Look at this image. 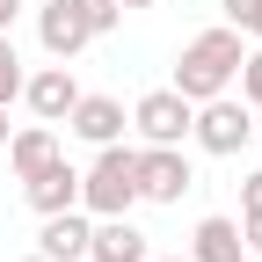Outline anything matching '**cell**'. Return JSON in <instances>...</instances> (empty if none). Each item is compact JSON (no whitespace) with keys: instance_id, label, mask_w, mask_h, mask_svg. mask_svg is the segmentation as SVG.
<instances>
[{"instance_id":"1","label":"cell","mask_w":262,"mask_h":262,"mask_svg":"<svg viewBox=\"0 0 262 262\" xmlns=\"http://www.w3.org/2000/svg\"><path fill=\"white\" fill-rule=\"evenodd\" d=\"M241 58H248V44H241L233 22L189 37L182 58H175V95H182V102H211V95H226V88H233V73H241Z\"/></svg>"},{"instance_id":"2","label":"cell","mask_w":262,"mask_h":262,"mask_svg":"<svg viewBox=\"0 0 262 262\" xmlns=\"http://www.w3.org/2000/svg\"><path fill=\"white\" fill-rule=\"evenodd\" d=\"M131 204H139V146L110 139V146H95V168L80 175V211L88 219H117Z\"/></svg>"},{"instance_id":"3","label":"cell","mask_w":262,"mask_h":262,"mask_svg":"<svg viewBox=\"0 0 262 262\" xmlns=\"http://www.w3.org/2000/svg\"><path fill=\"white\" fill-rule=\"evenodd\" d=\"M189 139L204 146V153L226 160V153H241V146L255 139V110L241 102L233 88H226V95H211V102H196V110H189Z\"/></svg>"},{"instance_id":"4","label":"cell","mask_w":262,"mask_h":262,"mask_svg":"<svg viewBox=\"0 0 262 262\" xmlns=\"http://www.w3.org/2000/svg\"><path fill=\"white\" fill-rule=\"evenodd\" d=\"M189 189H196V175H189V153L182 146H139V196L182 204Z\"/></svg>"},{"instance_id":"5","label":"cell","mask_w":262,"mask_h":262,"mask_svg":"<svg viewBox=\"0 0 262 262\" xmlns=\"http://www.w3.org/2000/svg\"><path fill=\"white\" fill-rule=\"evenodd\" d=\"M189 110L196 102H182L175 88H153V95H139V110H131V131H139L146 146H182L189 139Z\"/></svg>"},{"instance_id":"6","label":"cell","mask_w":262,"mask_h":262,"mask_svg":"<svg viewBox=\"0 0 262 262\" xmlns=\"http://www.w3.org/2000/svg\"><path fill=\"white\" fill-rule=\"evenodd\" d=\"M22 102H29V117L37 124H66V110L80 102V80H73V66H44V73H22Z\"/></svg>"},{"instance_id":"7","label":"cell","mask_w":262,"mask_h":262,"mask_svg":"<svg viewBox=\"0 0 262 262\" xmlns=\"http://www.w3.org/2000/svg\"><path fill=\"white\" fill-rule=\"evenodd\" d=\"M37 44H44L58 66H73V58L95 44V29L80 22V8H73V0H44V8H37Z\"/></svg>"},{"instance_id":"8","label":"cell","mask_w":262,"mask_h":262,"mask_svg":"<svg viewBox=\"0 0 262 262\" xmlns=\"http://www.w3.org/2000/svg\"><path fill=\"white\" fill-rule=\"evenodd\" d=\"M22 196H29V211H37V219H51V211H73V204H80V168L58 153V160H44L37 175H22Z\"/></svg>"},{"instance_id":"9","label":"cell","mask_w":262,"mask_h":262,"mask_svg":"<svg viewBox=\"0 0 262 262\" xmlns=\"http://www.w3.org/2000/svg\"><path fill=\"white\" fill-rule=\"evenodd\" d=\"M153 248H146V233L131 226V211H117V219H95L88 226V262H146Z\"/></svg>"},{"instance_id":"10","label":"cell","mask_w":262,"mask_h":262,"mask_svg":"<svg viewBox=\"0 0 262 262\" xmlns=\"http://www.w3.org/2000/svg\"><path fill=\"white\" fill-rule=\"evenodd\" d=\"M66 131L88 139V146H110V139H124V102L117 95H80V102L66 110Z\"/></svg>"},{"instance_id":"11","label":"cell","mask_w":262,"mask_h":262,"mask_svg":"<svg viewBox=\"0 0 262 262\" xmlns=\"http://www.w3.org/2000/svg\"><path fill=\"white\" fill-rule=\"evenodd\" d=\"M88 211L73 204V211H51L44 219V233H37V255H51V262H88Z\"/></svg>"},{"instance_id":"12","label":"cell","mask_w":262,"mask_h":262,"mask_svg":"<svg viewBox=\"0 0 262 262\" xmlns=\"http://www.w3.org/2000/svg\"><path fill=\"white\" fill-rule=\"evenodd\" d=\"M189 262H248L241 219H196V233H189Z\"/></svg>"},{"instance_id":"13","label":"cell","mask_w":262,"mask_h":262,"mask_svg":"<svg viewBox=\"0 0 262 262\" xmlns=\"http://www.w3.org/2000/svg\"><path fill=\"white\" fill-rule=\"evenodd\" d=\"M44 160H58V131H51V124H22V131H8V168H15V175H37Z\"/></svg>"},{"instance_id":"14","label":"cell","mask_w":262,"mask_h":262,"mask_svg":"<svg viewBox=\"0 0 262 262\" xmlns=\"http://www.w3.org/2000/svg\"><path fill=\"white\" fill-rule=\"evenodd\" d=\"M73 8H80V22L95 29V37H110V29L124 22V0H73Z\"/></svg>"},{"instance_id":"15","label":"cell","mask_w":262,"mask_h":262,"mask_svg":"<svg viewBox=\"0 0 262 262\" xmlns=\"http://www.w3.org/2000/svg\"><path fill=\"white\" fill-rule=\"evenodd\" d=\"M22 95V58H15V37H0V110Z\"/></svg>"},{"instance_id":"16","label":"cell","mask_w":262,"mask_h":262,"mask_svg":"<svg viewBox=\"0 0 262 262\" xmlns=\"http://www.w3.org/2000/svg\"><path fill=\"white\" fill-rule=\"evenodd\" d=\"M219 8H226V22H233L241 37H255V44H262V0H219Z\"/></svg>"},{"instance_id":"17","label":"cell","mask_w":262,"mask_h":262,"mask_svg":"<svg viewBox=\"0 0 262 262\" xmlns=\"http://www.w3.org/2000/svg\"><path fill=\"white\" fill-rule=\"evenodd\" d=\"M233 80H241V102H248V110H262V44L241 58V73H233Z\"/></svg>"},{"instance_id":"18","label":"cell","mask_w":262,"mask_h":262,"mask_svg":"<svg viewBox=\"0 0 262 262\" xmlns=\"http://www.w3.org/2000/svg\"><path fill=\"white\" fill-rule=\"evenodd\" d=\"M241 241H248V255H262V211H241Z\"/></svg>"},{"instance_id":"19","label":"cell","mask_w":262,"mask_h":262,"mask_svg":"<svg viewBox=\"0 0 262 262\" xmlns=\"http://www.w3.org/2000/svg\"><path fill=\"white\" fill-rule=\"evenodd\" d=\"M241 211H262V168H255V175L241 182Z\"/></svg>"},{"instance_id":"20","label":"cell","mask_w":262,"mask_h":262,"mask_svg":"<svg viewBox=\"0 0 262 262\" xmlns=\"http://www.w3.org/2000/svg\"><path fill=\"white\" fill-rule=\"evenodd\" d=\"M29 8V0H0V37H8V29H15V15Z\"/></svg>"},{"instance_id":"21","label":"cell","mask_w":262,"mask_h":262,"mask_svg":"<svg viewBox=\"0 0 262 262\" xmlns=\"http://www.w3.org/2000/svg\"><path fill=\"white\" fill-rule=\"evenodd\" d=\"M146 262H189V255H146Z\"/></svg>"},{"instance_id":"22","label":"cell","mask_w":262,"mask_h":262,"mask_svg":"<svg viewBox=\"0 0 262 262\" xmlns=\"http://www.w3.org/2000/svg\"><path fill=\"white\" fill-rule=\"evenodd\" d=\"M0 146H8V110H0Z\"/></svg>"},{"instance_id":"23","label":"cell","mask_w":262,"mask_h":262,"mask_svg":"<svg viewBox=\"0 0 262 262\" xmlns=\"http://www.w3.org/2000/svg\"><path fill=\"white\" fill-rule=\"evenodd\" d=\"M131 8H153V0H124V15H131Z\"/></svg>"},{"instance_id":"24","label":"cell","mask_w":262,"mask_h":262,"mask_svg":"<svg viewBox=\"0 0 262 262\" xmlns=\"http://www.w3.org/2000/svg\"><path fill=\"white\" fill-rule=\"evenodd\" d=\"M22 262H51V255H22Z\"/></svg>"},{"instance_id":"25","label":"cell","mask_w":262,"mask_h":262,"mask_svg":"<svg viewBox=\"0 0 262 262\" xmlns=\"http://www.w3.org/2000/svg\"><path fill=\"white\" fill-rule=\"evenodd\" d=\"M255 131H262V117H255Z\"/></svg>"}]
</instances>
